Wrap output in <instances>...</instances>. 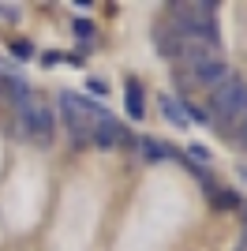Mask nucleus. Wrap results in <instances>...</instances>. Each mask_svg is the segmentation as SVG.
Wrapping results in <instances>:
<instances>
[{
	"label": "nucleus",
	"instance_id": "0eeeda50",
	"mask_svg": "<svg viewBox=\"0 0 247 251\" xmlns=\"http://www.w3.org/2000/svg\"><path fill=\"white\" fill-rule=\"evenodd\" d=\"M161 113H165V120H169V124H176V127H184V124H187V116H184V105L176 101V98H169V94L161 98Z\"/></svg>",
	"mask_w": 247,
	"mask_h": 251
},
{
	"label": "nucleus",
	"instance_id": "9d476101",
	"mask_svg": "<svg viewBox=\"0 0 247 251\" xmlns=\"http://www.w3.org/2000/svg\"><path fill=\"white\" fill-rule=\"evenodd\" d=\"M217 206H240V199H236V191H217Z\"/></svg>",
	"mask_w": 247,
	"mask_h": 251
},
{
	"label": "nucleus",
	"instance_id": "9b49d317",
	"mask_svg": "<svg viewBox=\"0 0 247 251\" xmlns=\"http://www.w3.org/2000/svg\"><path fill=\"white\" fill-rule=\"evenodd\" d=\"M184 116H187V120H198V124H206V120H210V113H202L198 105H187V109H184Z\"/></svg>",
	"mask_w": 247,
	"mask_h": 251
},
{
	"label": "nucleus",
	"instance_id": "2eb2a0df",
	"mask_svg": "<svg viewBox=\"0 0 247 251\" xmlns=\"http://www.w3.org/2000/svg\"><path fill=\"white\" fill-rule=\"evenodd\" d=\"M240 173H244V180H247V165H244V169H240Z\"/></svg>",
	"mask_w": 247,
	"mask_h": 251
},
{
	"label": "nucleus",
	"instance_id": "6e6552de",
	"mask_svg": "<svg viewBox=\"0 0 247 251\" xmlns=\"http://www.w3.org/2000/svg\"><path fill=\"white\" fill-rule=\"evenodd\" d=\"M11 56H15V60H30V56H34V45L19 38V42H11Z\"/></svg>",
	"mask_w": 247,
	"mask_h": 251
},
{
	"label": "nucleus",
	"instance_id": "4468645a",
	"mask_svg": "<svg viewBox=\"0 0 247 251\" xmlns=\"http://www.w3.org/2000/svg\"><path fill=\"white\" fill-rule=\"evenodd\" d=\"M0 15H4V19H19V8H11V4H0Z\"/></svg>",
	"mask_w": 247,
	"mask_h": 251
},
{
	"label": "nucleus",
	"instance_id": "f03ea898",
	"mask_svg": "<svg viewBox=\"0 0 247 251\" xmlns=\"http://www.w3.org/2000/svg\"><path fill=\"white\" fill-rule=\"evenodd\" d=\"M19 109V139H30V143H52V127H56V120H52V109L45 101H38V98H30V101L15 105Z\"/></svg>",
	"mask_w": 247,
	"mask_h": 251
},
{
	"label": "nucleus",
	"instance_id": "f257e3e1",
	"mask_svg": "<svg viewBox=\"0 0 247 251\" xmlns=\"http://www.w3.org/2000/svg\"><path fill=\"white\" fill-rule=\"evenodd\" d=\"M60 109H64V120H68V127H72V135L75 143H86L90 139V131L101 120H109V109L98 101H90V98H82V94H60Z\"/></svg>",
	"mask_w": 247,
	"mask_h": 251
},
{
	"label": "nucleus",
	"instance_id": "20e7f679",
	"mask_svg": "<svg viewBox=\"0 0 247 251\" xmlns=\"http://www.w3.org/2000/svg\"><path fill=\"white\" fill-rule=\"evenodd\" d=\"M0 94L11 98L15 105H23V101H30V98H34V94H30V86L23 83L19 75H4V72H0Z\"/></svg>",
	"mask_w": 247,
	"mask_h": 251
},
{
	"label": "nucleus",
	"instance_id": "423d86ee",
	"mask_svg": "<svg viewBox=\"0 0 247 251\" xmlns=\"http://www.w3.org/2000/svg\"><path fill=\"white\" fill-rule=\"evenodd\" d=\"M124 105H127V116H135V120L146 113V105H143V86L135 83V79L124 86Z\"/></svg>",
	"mask_w": 247,
	"mask_h": 251
},
{
	"label": "nucleus",
	"instance_id": "dca6fc26",
	"mask_svg": "<svg viewBox=\"0 0 247 251\" xmlns=\"http://www.w3.org/2000/svg\"><path fill=\"white\" fill-rule=\"evenodd\" d=\"M244 147H247V139H244Z\"/></svg>",
	"mask_w": 247,
	"mask_h": 251
},
{
	"label": "nucleus",
	"instance_id": "7ed1b4c3",
	"mask_svg": "<svg viewBox=\"0 0 247 251\" xmlns=\"http://www.w3.org/2000/svg\"><path fill=\"white\" fill-rule=\"evenodd\" d=\"M124 135H127V131H124V127L116 124L113 116H109V120H101V124H98V127L90 131V139L98 143V147H105V150H109V147H120V143H124Z\"/></svg>",
	"mask_w": 247,
	"mask_h": 251
},
{
	"label": "nucleus",
	"instance_id": "39448f33",
	"mask_svg": "<svg viewBox=\"0 0 247 251\" xmlns=\"http://www.w3.org/2000/svg\"><path fill=\"white\" fill-rule=\"evenodd\" d=\"M135 150H139V157H143L146 165H161V161H169V154H173L169 147H161V143H154V139H139Z\"/></svg>",
	"mask_w": 247,
	"mask_h": 251
},
{
	"label": "nucleus",
	"instance_id": "f8f14e48",
	"mask_svg": "<svg viewBox=\"0 0 247 251\" xmlns=\"http://www.w3.org/2000/svg\"><path fill=\"white\" fill-rule=\"evenodd\" d=\"M187 157H191V161H210V150L195 143V147H187Z\"/></svg>",
	"mask_w": 247,
	"mask_h": 251
},
{
	"label": "nucleus",
	"instance_id": "ddd939ff",
	"mask_svg": "<svg viewBox=\"0 0 247 251\" xmlns=\"http://www.w3.org/2000/svg\"><path fill=\"white\" fill-rule=\"evenodd\" d=\"M90 94H98V98H105L109 94V86L101 83V79H90Z\"/></svg>",
	"mask_w": 247,
	"mask_h": 251
},
{
	"label": "nucleus",
	"instance_id": "1a4fd4ad",
	"mask_svg": "<svg viewBox=\"0 0 247 251\" xmlns=\"http://www.w3.org/2000/svg\"><path fill=\"white\" fill-rule=\"evenodd\" d=\"M72 30H75V38H82V42H90V38H94L90 19H75V23H72Z\"/></svg>",
	"mask_w": 247,
	"mask_h": 251
}]
</instances>
